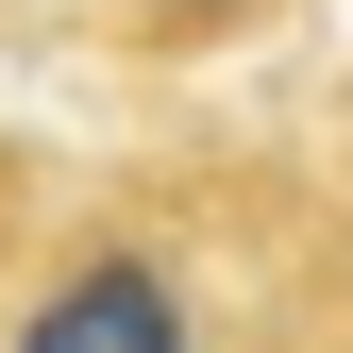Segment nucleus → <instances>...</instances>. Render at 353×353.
I'll return each mask as SVG.
<instances>
[{"label": "nucleus", "instance_id": "1", "mask_svg": "<svg viewBox=\"0 0 353 353\" xmlns=\"http://www.w3.org/2000/svg\"><path fill=\"white\" fill-rule=\"evenodd\" d=\"M0 353H202V303L168 252H68Z\"/></svg>", "mask_w": 353, "mask_h": 353}, {"label": "nucleus", "instance_id": "2", "mask_svg": "<svg viewBox=\"0 0 353 353\" xmlns=\"http://www.w3.org/2000/svg\"><path fill=\"white\" fill-rule=\"evenodd\" d=\"M152 17H168V34H185V17H236V0H152Z\"/></svg>", "mask_w": 353, "mask_h": 353}]
</instances>
